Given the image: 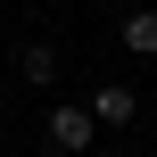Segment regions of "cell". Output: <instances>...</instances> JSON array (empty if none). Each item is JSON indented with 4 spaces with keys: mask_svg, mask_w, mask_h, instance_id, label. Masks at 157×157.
Masks as SVG:
<instances>
[{
    "mask_svg": "<svg viewBox=\"0 0 157 157\" xmlns=\"http://www.w3.org/2000/svg\"><path fill=\"white\" fill-rule=\"evenodd\" d=\"M41 141H50L58 157H83L91 141H99V124H91V108H75V99H58V108L41 116Z\"/></svg>",
    "mask_w": 157,
    "mask_h": 157,
    "instance_id": "cell-1",
    "label": "cell"
},
{
    "mask_svg": "<svg viewBox=\"0 0 157 157\" xmlns=\"http://www.w3.org/2000/svg\"><path fill=\"white\" fill-rule=\"evenodd\" d=\"M83 108H91V124H99V132H132V116H141V91H132V83H99Z\"/></svg>",
    "mask_w": 157,
    "mask_h": 157,
    "instance_id": "cell-2",
    "label": "cell"
},
{
    "mask_svg": "<svg viewBox=\"0 0 157 157\" xmlns=\"http://www.w3.org/2000/svg\"><path fill=\"white\" fill-rule=\"evenodd\" d=\"M124 50L132 58H157V8H132L124 17Z\"/></svg>",
    "mask_w": 157,
    "mask_h": 157,
    "instance_id": "cell-3",
    "label": "cell"
},
{
    "mask_svg": "<svg viewBox=\"0 0 157 157\" xmlns=\"http://www.w3.org/2000/svg\"><path fill=\"white\" fill-rule=\"evenodd\" d=\"M17 66H25V83H58V50H50V41H25Z\"/></svg>",
    "mask_w": 157,
    "mask_h": 157,
    "instance_id": "cell-4",
    "label": "cell"
},
{
    "mask_svg": "<svg viewBox=\"0 0 157 157\" xmlns=\"http://www.w3.org/2000/svg\"><path fill=\"white\" fill-rule=\"evenodd\" d=\"M149 116H157V99H149Z\"/></svg>",
    "mask_w": 157,
    "mask_h": 157,
    "instance_id": "cell-5",
    "label": "cell"
},
{
    "mask_svg": "<svg viewBox=\"0 0 157 157\" xmlns=\"http://www.w3.org/2000/svg\"><path fill=\"white\" fill-rule=\"evenodd\" d=\"M0 50H8V41H0Z\"/></svg>",
    "mask_w": 157,
    "mask_h": 157,
    "instance_id": "cell-6",
    "label": "cell"
}]
</instances>
